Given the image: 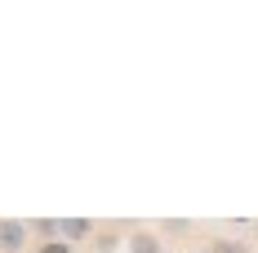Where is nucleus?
I'll return each mask as SVG.
<instances>
[{
  "instance_id": "nucleus-1",
  "label": "nucleus",
  "mask_w": 258,
  "mask_h": 253,
  "mask_svg": "<svg viewBox=\"0 0 258 253\" xmlns=\"http://www.w3.org/2000/svg\"><path fill=\"white\" fill-rule=\"evenodd\" d=\"M27 240H31L27 222H18V218H5L0 222V253H23Z\"/></svg>"
},
{
  "instance_id": "nucleus-2",
  "label": "nucleus",
  "mask_w": 258,
  "mask_h": 253,
  "mask_svg": "<svg viewBox=\"0 0 258 253\" xmlns=\"http://www.w3.org/2000/svg\"><path fill=\"white\" fill-rule=\"evenodd\" d=\"M85 235H94V222H89V218H58V240H62V244L76 249Z\"/></svg>"
},
{
  "instance_id": "nucleus-3",
  "label": "nucleus",
  "mask_w": 258,
  "mask_h": 253,
  "mask_svg": "<svg viewBox=\"0 0 258 253\" xmlns=\"http://www.w3.org/2000/svg\"><path fill=\"white\" fill-rule=\"evenodd\" d=\"M129 253H165V244H160V235H152V231H134L129 235Z\"/></svg>"
},
{
  "instance_id": "nucleus-7",
  "label": "nucleus",
  "mask_w": 258,
  "mask_h": 253,
  "mask_svg": "<svg viewBox=\"0 0 258 253\" xmlns=\"http://www.w3.org/2000/svg\"><path fill=\"white\" fill-rule=\"evenodd\" d=\"M165 231H169V235H187V231H191V222H182V218H174V222H165Z\"/></svg>"
},
{
  "instance_id": "nucleus-8",
  "label": "nucleus",
  "mask_w": 258,
  "mask_h": 253,
  "mask_svg": "<svg viewBox=\"0 0 258 253\" xmlns=\"http://www.w3.org/2000/svg\"><path fill=\"white\" fill-rule=\"evenodd\" d=\"M116 249V235H111V231H107V235H98V253H111Z\"/></svg>"
},
{
  "instance_id": "nucleus-9",
  "label": "nucleus",
  "mask_w": 258,
  "mask_h": 253,
  "mask_svg": "<svg viewBox=\"0 0 258 253\" xmlns=\"http://www.w3.org/2000/svg\"><path fill=\"white\" fill-rule=\"evenodd\" d=\"M254 235H258V222H254Z\"/></svg>"
},
{
  "instance_id": "nucleus-4",
  "label": "nucleus",
  "mask_w": 258,
  "mask_h": 253,
  "mask_svg": "<svg viewBox=\"0 0 258 253\" xmlns=\"http://www.w3.org/2000/svg\"><path fill=\"white\" fill-rule=\"evenodd\" d=\"M27 231H31V235H40V244H49V240H58V218H31Z\"/></svg>"
},
{
  "instance_id": "nucleus-5",
  "label": "nucleus",
  "mask_w": 258,
  "mask_h": 253,
  "mask_svg": "<svg viewBox=\"0 0 258 253\" xmlns=\"http://www.w3.org/2000/svg\"><path fill=\"white\" fill-rule=\"evenodd\" d=\"M209 253H249V249H245L240 240H214V244H209Z\"/></svg>"
},
{
  "instance_id": "nucleus-6",
  "label": "nucleus",
  "mask_w": 258,
  "mask_h": 253,
  "mask_svg": "<svg viewBox=\"0 0 258 253\" xmlns=\"http://www.w3.org/2000/svg\"><path fill=\"white\" fill-rule=\"evenodd\" d=\"M31 253H76L72 244H62V240H49V244H36Z\"/></svg>"
}]
</instances>
